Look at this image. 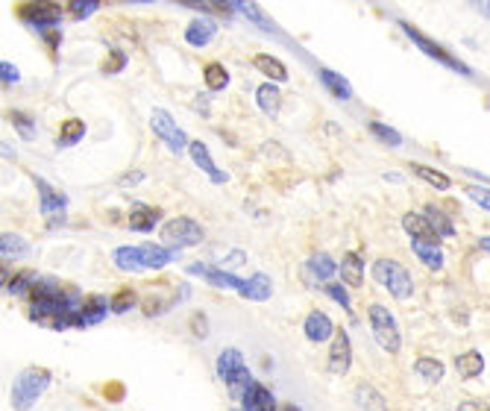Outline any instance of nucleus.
<instances>
[{"label": "nucleus", "instance_id": "30", "mask_svg": "<svg viewBox=\"0 0 490 411\" xmlns=\"http://www.w3.org/2000/svg\"><path fill=\"white\" fill-rule=\"evenodd\" d=\"M252 65H256V70H262V74L270 80V82H285L288 80V68L282 59L270 56V53H259L256 59H252Z\"/></svg>", "mask_w": 490, "mask_h": 411}, {"label": "nucleus", "instance_id": "8", "mask_svg": "<svg viewBox=\"0 0 490 411\" xmlns=\"http://www.w3.org/2000/svg\"><path fill=\"white\" fill-rule=\"evenodd\" d=\"M150 127H153V133L165 141V145L171 147V153H183L191 141H188V135L183 133V127L171 118V112L168 109H153V115H150Z\"/></svg>", "mask_w": 490, "mask_h": 411}, {"label": "nucleus", "instance_id": "43", "mask_svg": "<svg viewBox=\"0 0 490 411\" xmlns=\"http://www.w3.org/2000/svg\"><path fill=\"white\" fill-rule=\"evenodd\" d=\"M97 9H100V4H94V0H74V4H68L71 18H77V21H85V18H92Z\"/></svg>", "mask_w": 490, "mask_h": 411}, {"label": "nucleus", "instance_id": "3", "mask_svg": "<svg viewBox=\"0 0 490 411\" xmlns=\"http://www.w3.org/2000/svg\"><path fill=\"white\" fill-rule=\"evenodd\" d=\"M370 274L391 297H396V300H411L414 297V276H411V271L405 264H399L393 259H376Z\"/></svg>", "mask_w": 490, "mask_h": 411}, {"label": "nucleus", "instance_id": "26", "mask_svg": "<svg viewBox=\"0 0 490 411\" xmlns=\"http://www.w3.org/2000/svg\"><path fill=\"white\" fill-rule=\"evenodd\" d=\"M423 218L429 221V226L434 229V235H438L441 241H443V238H455V223H452V218H449L443 209L426 206V209H423Z\"/></svg>", "mask_w": 490, "mask_h": 411}, {"label": "nucleus", "instance_id": "4", "mask_svg": "<svg viewBox=\"0 0 490 411\" xmlns=\"http://www.w3.org/2000/svg\"><path fill=\"white\" fill-rule=\"evenodd\" d=\"M367 320H370L376 344L382 347L385 352L396 355L399 350H403V335H399V326H396V320H393L388 306H382V302H370V306H367Z\"/></svg>", "mask_w": 490, "mask_h": 411}, {"label": "nucleus", "instance_id": "1", "mask_svg": "<svg viewBox=\"0 0 490 411\" xmlns=\"http://www.w3.org/2000/svg\"><path fill=\"white\" fill-rule=\"evenodd\" d=\"M50 382H53V373L47 367H27V370H21L15 376V382H12V394H9L12 408L15 411H30L35 403L42 400V394L50 388Z\"/></svg>", "mask_w": 490, "mask_h": 411}, {"label": "nucleus", "instance_id": "55", "mask_svg": "<svg viewBox=\"0 0 490 411\" xmlns=\"http://www.w3.org/2000/svg\"><path fill=\"white\" fill-rule=\"evenodd\" d=\"M279 411H302V408H300V405H294V403H288V405H282Z\"/></svg>", "mask_w": 490, "mask_h": 411}, {"label": "nucleus", "instance_id": "31", "mask_svg": "<svg viewBox=\"0 0 490 411\" xmlns=\"http://www.w3.org/2000/svg\"><path fill=\"white\" fill-rule=\"evenodd\" d=\"M27 253H30V241L24 235H18V232H4L0 235V256H4V262L21 259Z\"/></svg>", "mask_w": 490, "mask_h": 411}, {"label": "nucleus", "instance_id": "47", "mask_svg": "<svg viewBox=\"0 0 490 411\" xmlns=\"http://www.w3.org/2000/svg\"><path fill=\"white\" fill-rule=\"evenodd\" d=\"M141 180H147V173H144V171H130V173H123L118 183L123 188H133V185H141Z\"/></svg>", "mask_w": 490, "mask_h": 411}, {"label": "nucleus", "instance_id": "13", "mask_svg": "<svg viewBox=\"0 0 490 411\" xmlns=\"http://www.w3.org/2000/svg\"><path fill=\"white\" fill-rule=\"evenodd\" d=\"M335 324H332V317L326 314V312H320V309H312L308 312V317H305V324H302V332H305V338L312 344H326V341H332V335H335Z\"/></svg>", "mask_w": 490, "mask_h": 411}, {"label": "nucleus", "instance_id": "10", "mask_svg": "<svg viewBox=\"0 0 490 411\" xmlns=\"http://www.w3.org/2000/svg\"><path fill=\"white\" fill-rule=\"evenodd\" d=\"M353 367V344L347 329H335L332 344H329V373L335 376H347Z\"/></svg>", "mask_w": 490, "mask_h": 411}, {"label": "nucleus", "instance_id": "52", "mask_svg": "<svg viewBox=\"0 0 490 411\" xmlns=\"http://www.w3.org/2000/svg\"><path fill=\"white\" fill-rule=\"evenodd\" d=\"M0 153H4V159H15V150H12V145H6V141H4V147H0Z\"/></svg>", "mask_w": 490, "mask_h": 411}, {"label": "nucleus", "instance_id": "11", "mask_svg": "<svg viewBox=\"0 0 490 411\" xmlns=\"http://www.w3.org/2000/svg\"><path fill=\"white\" fill-rule=\"evenodd\" d=\"M18 12H21V18L30 27L42 30V32L53 30L62 21V6H56V4H30V6H18Z\"/></svg>", "mask_w": 490, "mask_h": 411}, {"label": "nucleus", "instance_id": "33", "mask_svg": "<svg viewBox=\"0 0 490 411\" xmlns=\"http://www.w3.org/2000/svg\"><path fill=\"white\" fill-rule=\"evenodd\" d=\"M82 138H85V121H82V118H68L62 127H59L56 145H59V147H77Z\"/></svg>", "mask_w": 490, "mask_h": 411}, {"label": "nucleus", "instance_id": "27", "mask_svg": "<svg viewBox=\"0 0 490 411\" xmlns=\"http://www.w3.org/2000/svg\"><path fill=\"white\" fill-rule=\"evenodd\" d=\"M411 250H414V256L429 267V271H443V250H441V244H434V241H411Z\"/></svg>", "mask_w": 490, "mask_h": 411}, {"label": "nucleus", "instance_id": "5", "mask_svg": "<svg viewBox=\"0 0 490 411\" xmlns=\"http://www.w3.org/2000/svg\"><path fill=\"white\" fill-rule=\"evenodd\" d=\"M399 27H403V32L408 35V42L417 47V50H423L426 53V56L429 59H434V62H441L443 68H452V70H458V74H464V77H470V74H473V70H470L458 56H455V53H449L443 44H438V42H434V39H429V35L426 32H420V30H417L414 24H405V21H399Z\"/></svg>", "mask_w": 490, "mask_h": 411}, {"label": "nucleus", "instance_id": "49", "mask_svg": "<svg viewBox=\"0 0 490 411\" xmlns=\"http://www.w3.org/2000/svg\"><path fill=\"white\" fill-rule=\"evenodd\" d=\"M42 35H44V42H47V44H50V47H59V39H62V35H59V32H56V30H53V32H50V30H47V32H42Z\"/></svg>", "mask_w": 490, "mask_h": 411}, {"label": "nucleus", "instance_id": "6", "mask_svg": "<svg viewBox=\"0 0 490 411\" xmlns=\"http://www.w3.org/2000/svg\"><path fill=\"white\" fill-rule=\"evenodd\" d=\"M206 238V232L203 226H200L194 218H185V214H176V218L165 221V226H161V244L165 247H197V244H203Z\"/></svg>", "mask_w": 490, "mask_h": 411}, {"label": "nucleus", "instance_id": "28", "mask_svg": "<svg viewBox=\"0 0 490 411\" xmlns=\"http://www.w3.org/2000/svg\"><path fill=\"white\" fill-rule=\"evenodd\" d=\"M256 103H259V109L267 115V118H276L279 115V106H282V92H279V85L274 82H264L256 88Z\"/></svg>", "mask_w": 490, "mask_h": 411}, {"label": "nucleus", "instance_id": "46", "mask_svg": "<svg viewBox=\"0 0 490 411\" xmlns=\"http://www.w3.org/2000/svg\"><path fill=\"white\" fill-rule=\"evenodd\" d=\"M0 80H4V85H18L21 74H18V68L12 62H0Z\"/></svg>", "mask_w": 490, "mask_h": 411}, {"label": "nucleus", "instance_id": "53", "mask_svg": "<svg viewBox=\"0 0 490 411\" xmlns=\"http://www.w3.org/2000/svg\"><path fill=\"white\" fill-rule=\"evenodd\" d=\"M479 250H484V253H490V235L479 238Z\"/></svg>", "mask_w": 490, "mask_h": 411}, {"label": "nucleus", "instance_id": "45", "mask_svg": "<svg viewBox=\"0 0 490 411\" xmlns=\"http://www.w3.org/2000/svg\"><path fill=\"white\" fill-rule=\"evenodd\" d=\"M191 332L203 341V338H209V320H206V312H194L191 317Z\"/></svg>", "mask_w": 490, "mask_h": 411}, {"label": "nucleus", "instance_id": "14", "mask_svg": "<svg viewBox=\"0 0 490 411\" xmlns=\"http://www.w3.org/2000/svg\"><path fill=\"white\" fill-rule=\"evenodd\" d=\"M188 153H191V162H194L200 171H203V173H209V180H212L214 185L229 183V173L214 165V159H212V153H209V147L203 145V141H191V145H188Z\"/></svg>", "mask_w": 490, "mask_h": 411}, {"label": "nucleus", "instance_id": "20", "mask_svg": "<svg viewBox=\"0 0 490 411\" xmlns=\"http://www.w3.org/2000/svg\"><path fill=\"white\" fill-rule=\"evenodd\" d=\"M244 300H252V302H264L274 297V279L267 274H252L244 279V288L238 291Z\"/></svg>", "mask_w": 490, "mask_h": 411}, {"label": "nucleus", "instance_id": "7", "mask_svg": "<svg viewBox=\"0 0 490 411\" xmlns=\"http://www.w3.org/2000/svg\"><path fill=\"white\" fill-rule=\"evenodd\" d=\"M32 185H35V191H39V209H42V214L47 218V229H59V226H65V211H68V197L62 191H56L53 188L44 176H32Z\"/></svg>", "mask_w": 490, "mask_h": 411}, {"label": "nucleus", "instance_id": "51", "mask_svg": "<svg viewBox=\"0 0 490 411\" xmlns=\"http://www.w3.org/2000/svg\"><path fill=\"white\" fill-rule=\"evenodd\" d=\"M473 9H476V12H482L484 18H490V4H484V0H479V4H473Z\"/></svg>", "mask_w": 490, "mask_h": 411}, {"label": "nucleus", "instance_id": "25", "mask_svg": "<svg viewBox=\"0 0 490 411\" xmlns=\"http://www.w3.org/2000/svg\"><path fill=\"white\" fill-rule=\"evenodd\" d=\"M353 397H355L361 411H388V403L382 397V391H376L370 382H358Z\"/></svg>", "mask_w": 490, "mask_h": 411}, {"label": "nucleus", "instance_id": "19", "mask_svg": "<svg viewBox=\"0 0 490 411\" xmlns=\"http://www.w3.org/2000/svg\"><path fill=\"white\" fill-rule=\"evenodd\" d=\"M241 408H247V411H279L274 394H270V388H264L262 382H252L247 388V394L241 400Z\"/></svg>", "mask_w": 490, "mask_h": 411}, {"label": "nucleus", "instance_id": "29", "mask_svg": "<svg viewBox=\"0 0 490 411\" xmlns=\"http://www.w3.org/2000/svg\"><path fill=\"white\" fill-rule=\"evenodd\" d=\"M320 80L329 88V94H335L338 100H353V85L343 74H338L332 68H320Z\"/></svg>", "mask_w": 490, "mask_h": 411}, {"label": "nucleus", "instance_id": "2", "mask_svg": "<svg viewBox=\"0 0 490 411\" xmlns=\"http://www.w3.org/2000/svg\"><path fill=\"white\" fill-rule=\"evenodd\" d=\"M214 367H217V376L223 379V385H226V391H229V397H232L235 403H241L244 394H247V388L256 382V379L250 376V367H247V362H244L241 350H235V347L221 350Z\"/></svg>", "mask_w": 490, "mask_h": 411}, {"label": "nucleus", "instance_id": "24", "mask_svg": "<svg viewBox=\"0 0 490 411\" xmlns=\"http://www.w3.org/2000/svg\"><path fill=\"white\" fill-rule=\"evenodd\" d=\"M305 271H312V276H314L317 282H332V279H335V274H338V264H335V259H332L329 253H323V250H317V253L308 256V262H305Z\"/></svg>", "mask_w": 490, "mask_h": 411}, {"label": "nucleus", "instance_id": "54", "mask_svg": "<svg viewBox=\"0 0 490 411\" xmlns=\"http://www.w3.org/2000/svg\"><path fill=\"white\" fill-rule=\"evenodd\" d=\"M385 180L388 183H403V176H399V173H385Z\"/></svg>", "mask_w": 490, "mask_h": 411}, {"label": "nucleus", "instance_id": "21", "mask_svg": "<svg viewBox=\"0 0 490 411\" xmlns=\"http://www.w3.org/2000/svg\"><path fill=\"white\" fill-rule=\"evenodd\" d=\"M112 264L123 274H141L144 271V262H141V247H115L112 250Z\"/></svg>", "mask_w": 490, "mask_h": 411}, {"label": "nucleus", "instance_id": "17", "mask_svg": "<svg viewBox=\"0 0 490 411\" xmlns=\"http://www.w3.org/2000/svg\"><path fill=\"white\" fill-rule=\"evenodd\" d=\"M217 35V24H214V18L209 15H197L194 21L185 27V44L191 47H206L212 39Z\"/></svg>", "mask_w": 490, "mask_h": 411}, {"label": "nucleus", "instance_id": "37", "mask_svg": "<svg viewBox=\"0 0 490 411\" xmlns=\"http://www.w3.org/2000/svg\"><path fill=\"white\" fill-rule=\"evenodd\" d=\"M203 82H206L209 92H223V88L229 85V70L221 62H209L206 70H203Z\"/></svg>", "mask_w": 490, "mask_h": 411}, {"label": "nucleus", "instance_id": "41", "mask_svg": "<svg viewBox=\"0 0 490 411\" xmlns=\"http://www.w3.org/2000/svg\"><path fill=\"white\" fill-rule=\"evenodd\" d=\"M123 68H126V53H123L121 47H112V50H109V56H106L103 65H100V70H103V74H109V77H112V74H121Z\"/></svg>", "mask_w": 490, "mask_h": 411}, {"label": "nucleus", "instance_id": "39", "mask_svg": "<svg viewBox=\"0 0 490 411\" xmlns=\"http://www.w3.org/2000/svg\"><path fill=\"white\" fill-rule=\"evenodd\" d=\"M9 123H12L15 133L21 135L24 141H32V138H35V121H32L30 115H24L21 109H12V112H9Z\"/></svg>", "mask_w": 490, "mask_h": 411}, {"label": "nucleus", "instance_id": "44", "mask_svg": "<svg viewBox=\"0 0 490 411\" xmlns=\"http://www.w3.org/2000/svg\"><path fill=\"white\" fill-rule=\"evenodd\" d=\"M467 197L473 200L476 206H482L484 211H490V188H482V185H467Z\"/></svg>", "mask_w": 490, "mask_h": 411}, {"label": "nucleus", "instance_id": "42", "mask_svg": "<svg viewBox=\"0 0 490 411\" xmlns=\"http://www.w3.org/2000/svg\"><path fill=\"white\" fill-rule=\"evenodd\" d=\"M326 294H329V300H335L343 312H353V302H350L347 285H343V282H326Z\"/></svg>", "mask_w": 490, "mask_h": 411}, {"label": "nucleus", "instance_id": "12", "mask_svg": "<svg viewBox=\"0 0 490 411\" xmlns=\"http://www.w3.org/2000/svg\"><path fill=\"white\" fill-rule=\"evenodd\" d=\"M159 221H161V209L147 206V203H141V200H135L130 206V214H126V223H130V229L133 232H141V235H150V232L159 226Z\"/></svg>", "mask_w": 490, "mask_h": 411}, {"label": "nucleus", "instance_id": "48", "mask_svg": "<svg viewBox=\"0 0 490 411\" xmlns=\"http://www.w3.org/2000/svg\"><path fill=\"white\" fill-rule=\"evenodd\" d=\"M455 411H490V405L484 400H464V403H458Z\"/></svg>", "mask_w": 490, "mask_h": 411}, {"label": "nucleus", "instance_id": "38", "mask_svg": "<svg viewBox=\"0 0 490 411\" xmlns=\"http://www.w3.org/2000/svg\"><path fill=\"white\" fill-rule=\"evenodd\" d=\"M109 306H112V314H126L138 306V294L135 288H121L115 291V297H109Z\"/></svg>", "mask_w": 490, "mask_h": 411}, {"label": "nucleus", "instance_id": "23", "mask_svg": "<svg viewBox=\"0 0 490 411\" xmlns=\"http://www.w3.org/2000/svg\"><path fill=\"white\" fill-rule=\"evenodd\" d=\"M452 367H455V373H458L461 379H479L482 373H484V355L476 352V350H467V352L455 355Z\"/></svg>", "mask_w": 490, "mask_h": 411}, {"label": "nucleus", "instance_id": "36", "mask_svg": "<svg viewBox=\"0 0 490 411\" xmlns=\"http://www.w3.org/2000/svg\"><path fill=\"white\" fill-rule=\"evenodd\" d=\"M238 12L247 18L250 24H256V27H259V30H264V32H274V35L279 32V27H276L274 21H270V15H267V12H262L256 4H238Z\"/></svg>", "mask_w": 490, "mask_h": 411}, {"label": "nucleus", "instance_id": "56", "mask_svg": "<svg viewBox=\"0 0 490 411\" xmlns=\"http://www.w3.org/2000/svg\"><path fill=\"white\" fill-rule=\"evenodd\" d=\"M238 411H247V408H238Z\"/></svg>", "mask_w": 490, "mask_h": 411}, {"label": "nucleus", "instance_id": "35", "mask_svg": "<svg viewBox=\"0 0 490 411\" xmlns=\"http://www.w3.org/2000/svg\"><path fill=\"white\" fill-rule=\"evenodd\" d=\"M39 282V276H35V271H18L9 276V282L4 285V291H9L12 297H30L32 285Z\"/></svg>", "mask_w": 490, "mask_h": 411}, {"label": "nucleus", "instance_id": "9", "mask_svg": "<svg viewBox=\"0 0 490 411\" xmlns=\"http://www.w3.org/2000/svg\"><path fill=\"white\" fill-rule=\"evenodd\" d=\"M185 274L203 279V282L214 285V288H221V291H241L244 288L241 276H235L232 271H226V267H214V264H206V262H191L185 267Z\"/></svg>", "mask_w": 490, "mask_h": 411}, {"label": "nucleus", "instance_id": "18", "mask_svg": "<svg viewBox=\"0 0 490 411\" xmlns=\"http://www.w3.org/2000/svg\"><path fill=\"white\" fill-rule=\"evenodd\" d=\"M106 312H112V306H109V297L103 294H88L82 300L80 306V326H94L100 324V320L106 317Z\"/></svg>", "mask_w": 490, "mask_h": 411}, {"label": "nucleus", "instance_id": "15", "mask_svg": "<svg viewBox=\"0 0 490 411\" xmlns=\"http://www.w3.org/2000/svg\"><path fill=\"white\" fill-rule=\"evenodd\" d=\"M179 259V250L165 247V244H141V262H144V271H161L168 267L171 262Z\"/></svg>", "mask_w": 490, "mask_h": 411}, {"label": "nucleus", "instance_id": "22", "mask_svg": "<svg viewBox=\"0 0 490 411\" xmlns=\"http://www.w3.org/2000/svg\"><path fill=\"white\" fill-rule=\"evenodd\" d=\"M403 229L411 235V241H434V244H441V238L434 235V229L423 218V211H408L403 218Z\"/></svg>", "mask_w": 490, "mask_h": 411}, {"label": "nucleus", "instance_id": "32", "mask_svg": "<svg viewBox=\"0 0 490 411\" xmlns=\"http://www.w3.org/2000/svg\"><path fill=\"white\" fill-rule=\"evenodd\" d=\"M414 370H417V376L426 379L429 385H438V382H443V376H446L443 362H441V359H431V355H420V359L414 362Z\"/></svg>", "mask_w": 490, "mask_h": 411}, {"label": "nucleus", "instance_id": "16", "mask_svg": "<svg viewBox=\"0 0 490 411\" xmlns=\"http://www.w3.org/2000/svg\"><path fill=\"white\" fill-rule=\"evenodd\" d=\"M338 276L347 288H361L365 285V259H361V253H355V250L343 253V259L338 264Z\"/></svg>", "mask_w": 490, "mask_h": 411}, {"label": "nucleus", "instance_id": "40", "mask_svg": "<svg viewBox=\"0 0 490 411\" xmlns=\"http://www.w3.org/2000/svg\"><path fill=\"white\" fill-rule=\"evenodd\" d=\"M367 130L373 133V138H379L388 147H399V145H403V135H399L393 127H388V123H382V121H370Z\"/></svg>", "mask_w": 490, "mask_h": 411}, {"label": "nucleus", "instance_id": "50", "mask_svg": "<svg viewBox=\"0 0 490 411\" xmlns=\"http://www.w3.org/2000/svg\"><path fill=\"white\" fill-rule=\"evenodd\" d=\"M197 112L203 115V118H209L212 112H209V103H206V97H197Z\"/></svg>", "mask_w": 490, "mask_h": 411}, {"label": "nucleus", "instance_id": "34", "mask_svg": "<svg viewBox=\"0 0 490 411\" xmlns=\"http://www.w3.org/2000/svg\"><path fill=\"white\" fill-rule=\"evenodd\" d=\"M411 173H414V176H420L423 183H429L434 191H449V188H452V180H449V176L441 173V171H434V168H429V165L411 162Z\"/></svg>", "mask_w": 490, "mask_h": 411}]
</instances>
